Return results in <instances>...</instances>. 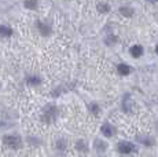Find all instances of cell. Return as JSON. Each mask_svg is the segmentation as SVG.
I'll return each instance as SVG.
<instances>
[{"instance_id": "1", "label": "cell", "mask_w": 158, "mask_h": 157, "mask_svg": "<svg viewBox=\"0 0 158 157\" xmlns=\"http://www.w3.org/2000/svg\"><path fill=\"white\" fill-rule=\"evenodd\" d=\"M3 143L7 147L14 149V150H18L22 147V139H21L18 135H6V137L3 138Z\"/></svg>"}, {"instance_id": "2", "label": "cell", "mask_w": 158, "mask_h": 157, "mask_svg": "<svg viewBox=\"0 0 158 157\" xmlns=\"http://www.w3.org/2000/svg\"><path fill=\"white\" fill-rule=\"evenodd\" d=\"M56 116H58V109H56L55 105H47V106L44 108L41 120H43L44 123H51L55 120Z\"/></svg>"}, {"instance_id": "3", "label": "cell", "mask_w": 158, "mask_h": 157, "mask_svg": "<svg viewBox=\"0 0 158 157\" xmlns=\"http://www.w3.org/2000/svg\"><path fill=\"white\" fill-rule=\"evenodd\" d=\"M117 150L118 153L121 155H131L136 150V146L132 143V142H128V141H123L117 145Z\"/></svg>"}, {"instance_id": "4", "label": "cell", "mask_w": 158, "mask_h": 157, "mask_svg": "<svg viewBox=\"0 0 158 157\" xmlns=\"http://www.w3.org/2000/svg\"><path fill=\"white\" fill-rule=\"evenodd\" d=\"M144 53V48L140 44H133L132 47L129 48V54L133 57V58H140Z\"/></svg>"}, {"instance_id": "5", "label": "cell", "mask_w": 158, "mask_h": 157, "mask_svg": "<svg viewBox=\"0 0 158 157\" xmlns=\"http://www.w3.org/2000/svg\"><path fill=\"white\" fill-rule=\"evenodd\" d=\"M101 132H102V135H105L106 138H111V137H114V134H115V128L113 125L105 123L101 128Z\"/></svg>"}, {"instance_id": "6", "label": "cell", "mask_w": 158, "mask_h": 157, "mask_svg": "<svg viewBox=\"0 0 158 157\" xmlns=\"http://www.w3.org/2000/svg\"><path fill=\"white\" fill-rule=\"evenodd\" d=\"M117 72L121 76H128V74H131V72H132V68H131L129 65H127V63H118Z\"/></svg>"}, {"instance_id": "7", "label": "cell", "mask_w": 158, "mask_h": 157, "mask_svg": "<svg viewBox=\"0 0 158 157\" xmlns=\"http://www.w3.org/2000/svg\"><path fill=\"white\" fill-rule=\"evenodd\" d=\"M120 14L125 18H132L135 14V10L129 6H123V7H120Z\"/></svg>"}, {"instance_id": "8", "label": "cell", "mask_w": 158, "mask_h": 157, "mask_svg": "<svg viewBox=\"0 0 158 157\" xmlns=\"http://www.w3.org/2000/svg\"><path fill=\"white\" fill-rule=\"evenodd\" d=\"M36 25H37L39 32H40L43 36H48L51 33V28L48 25H45L44 22H41V21H37V22H36Z\"/></svg>"}, {"instance_id": "9", "label": "cell", "mask_w": 158, "mask_h": 157, "mask_svg": "<svg viewBox=\"0 0 158 157\" xmlns=\"http://www.w3.org/2000/svg\"><path fill=\"white\" fill-rule=\"evenodd\" d=\"M94 146H95V150H98L99 153H103L106 149H107V143H106L103 139H95Z\"/></svg>"}, {"instance_id": "10", "label": "cell", "mask_w": 158, "mask_h": 157, "mask_svg": "<svg viewBox=\"0 0 158 157\" xmlns=\"http://www.w3.org/2000/svg\"><path fill=\"white\" fill-rule=\"evenodd\" d=\"M26 83H28L29 86H39V84L41 83V77L36 76V74H29V76L26 77Z\"/></svg>"}, {"instance_id": "11", "label": "cell", "mask_w": 158, "mask_h": 157, "mask_svg": "<svg viewBox=\"0 0 158 157\" xmlns=\"http://www.w3.org/2000/svg\"><path fill=\"white\" fill-rule=\"evenodd\" d=\"M13 35V29L7 25H0V37H10Z\"/></svg>"}, {"instance_id": "12", "label": "cell", "mask_w": 158, "mask_h": 157, "mask_svg": "<svg viewBox=\"0 0 158 157\" xmlns=\"http://www.w3.org/2000/svg\"><path fill=\"white\" fill-rule=\"evenodd\" d=\"M23 6H25L26 8H29V10H36V8L39 7V2L37 0H25Z\"/></svg>"}, {"instance_id": "13", "label": "cell", "mask_w": 158, "mask_h": 157, "mask_svg": "<svg viewBox=\"0 0 158 157\" xmlns=\"http://www.w3.org/2000/svg\"><path fill=\"white\" fill-rule=\"evenodd\" d=\"M96 10H98L101 14H107L109 11H110V6H109L107 3H99Z\"/></svg>"}, {"instance_id": "14", "label": "cell", "mask_w": 158, "mask_h": 157, "mask_svg": "<svg viewBox=\"0 0 158 157\" xmlns=\"http://www.w3.org/2000/svg\"><path fill=\"white\" fill-rule=\"evenodd\" d=\"M140 143H143L144 146H153L156 142H154V139L151 137H142V138H139L138 139Z\"/></svg>"}, {"instance_id": "15", "label": "cell", "mask_w": 158, "mask_h": 157, "mask_svg": "<svg viewBox=\"0 0 158 157\" xmlns=\"http://www.w3.org/2000/svg\"><path fill=\"white\" fill-rule=\"evenodd\" d=\"M56 149L58 150H65L66 149V141L65 139H58V142H56Z\"/></svg>"}, {"instance_id": "16", "label": "cell", "mask_w": 158, "mask_h": 157, "mask_svg": "<svg viewBox=\"0 0 158 157\" xmlns=\"http://www.w3.org/2000/svg\"><path fill=\"white\" fill-rule=\"evenodd\" d=\"M88 108H89V110L92 114H99V112H101V109H99V106L96 104H91Z\"/></svg>"}, {"instance_id": "17", "label": "cell", "mask_w": 158, "mask_h": 157, "mask_svg": "<svg viewBox=\"0 0 158 157\" xmlns=\"http://www.w3.org/2000/svg\"><path fill=\"white\" fill-rule=\"evenodd\" d=\"M147 2H150V3H157L158 0H147Z\"/></svg>"}, {"instance_id": "18", "label": "cell", "mask_w": 158, "mask_h": 157, "mask_svg": "<svg viewBox=\"0 0 158 157\" xmlns=\"http://www.w3.org/2000/svg\"><path fill=\"white\" fill-rule=\"evenodd\" d=\"M156 53H157V55H158V44L156 46Z\"/></svg>"}, {"instance_id": "19", "label": "cell", "mask_w": 158, "mask_h": 157, "mask_svg": "<svg viewBox=\"0 0 158 157\" xmlns=\"http://www.w3.org/2000/svg\"><path fill=\"white\" fill-rule=\"evenodd\" d=\"M0 125H2V123H0Z\"/></svg>"}]
</instances>
